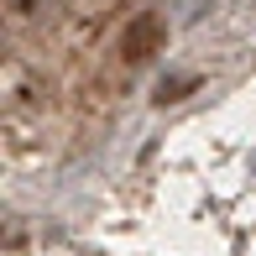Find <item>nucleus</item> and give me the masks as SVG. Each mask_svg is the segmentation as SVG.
<instances>
[{
    "instance_id": "obj_1",
    "label": "nucleus",
    "mask_w": 256,
    "mask_h": 256,
    "mask_svg": "<svg viewBox=\"0 0 256 256\" xmlns=\"http://www.w3.org/2000/svg\"><path fill=\"white\" fill-rule=\"evenodd\" d=\"M162 42H168V21L157 10H136L120 26V58L126 63H146L152 52H162Z\"/></svg>"
},
{
    "instance_id": "obj_2",
    "label": "nucleus",
    "mask_w": 256,
    "mask_h": 256,
    "mask_svg": "<svg viewBox=\"0 0 256 256\" xmlns=\"http://www.w3.org/2000/svg\"><path fill=\"white\" fill-rule=\"evenodd\" d=\"M188 89H194V78H172V84H162V89H157V104H172V100H183Z\"/></svg>"
}]
</instances>
